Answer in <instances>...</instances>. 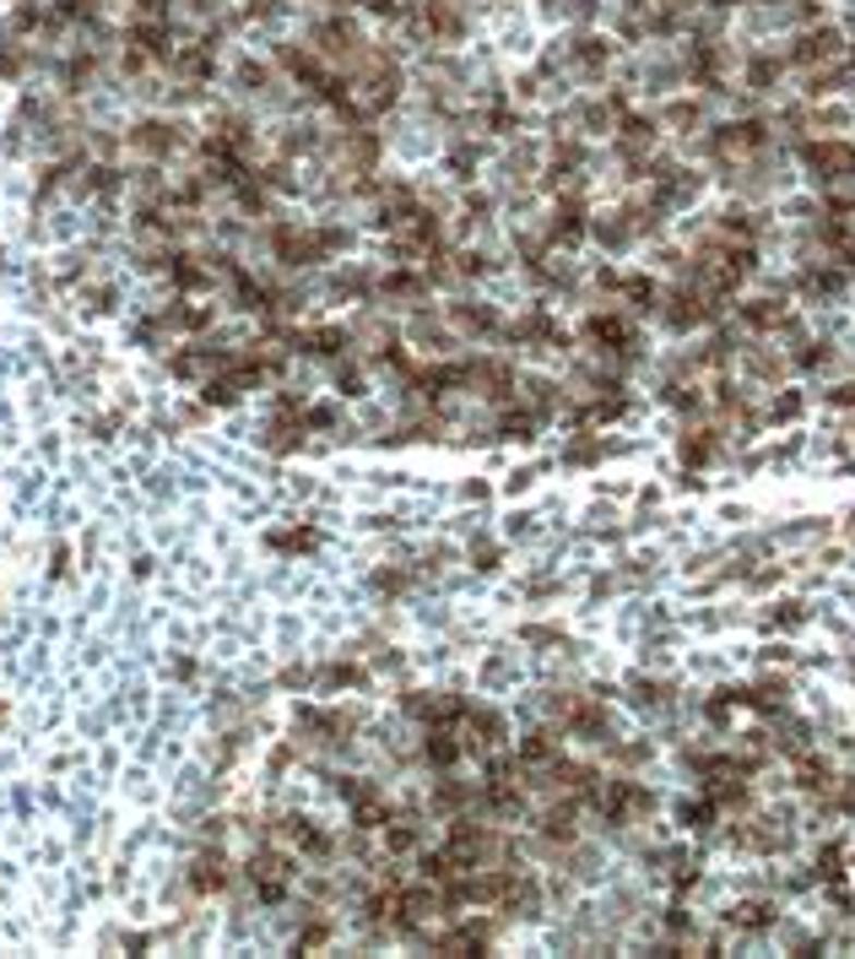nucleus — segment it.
I'll use <instances>...</instances> for the list:
<instances>
[{
    "mask_svg": "<svg viewBox=\"0 0 855 959\" xmlns=\"http://www.w3.org/2000/svg\"><path fill=\"white\" fill-rule=\"evenodd\" d=\"M650 754H655L650 738H612V743H606V759H612L617 770H639V765H650Z\"/></svg>",
    "mask_w": 855,
    "mask_h": 959,
    "instance_id": "21",
    "label": "nucleus"
},
{
    "mask_svg": "<svg viewBox=\"0 0 855 959\" xmlns=\"http://www.w3.org/2000/svg\"><path fill=\"white\" fill-rule=\"evenodd\" d=\"M564 748H569V732H564V721H537V727H526V732L515 738V759H520L526 770H542V765H553Z\"/></svg>",
    "mask_w": 855,
    "mask_h": 959,
    "instance_id": "8",
    "label": "nucleus"
},
{
    "mask_svg": "<svg viewBox=\"0 0 855 959\" xmlns=\"http://www.w3.org/2000/svg\"><path fill=\"white\" fill-rule=\"evenodd\" d=\"M725 456V434L714 429V423H688L683 434H677V461H683V472H705V467H714Z\"/></svg>",
    "mask_w": 855,
    "mask_h": 959,
    "instance_id": "10",
    "label": "nucleus"
},
{
    "mask_svg": "<svg viewBox=\"0 0 855 959\" xmlns=\"http://www.w3.org/2000/svg\"><path fill=\"white\" fill-rule=\"evenodd\" d=\"M369 683V667H358V661H325L320 672H314V694H336V688H363Z\"/></svg>",
    "mask_w": 855,
    "mask_h": 959,
    "instance_id": "19",
    "label": "nucleus"
},
{
    "mask_svg": "<svg viewBox=\"0 0 855 959\" xmlns=\"http://www.w3.org/2000/svg\"><path fill=\"white\" fill-rule=\"evenodd\" d=\"M261 445H266L272 456H298V451H309V423H303V412H277V418L266 423Z\"/></svg>",
    "mask_w": 855,
    "mask_h": 959,
    "instance_id": "15",
    "label": "nucleus"
},
{
    "mask_svg": "<svg viewBox=\"0 0 855 959\" xmlns=\"http://www.w3.org/2000/svg\"><path fill=\"white\" fill-rule=\"evenodd\" d=\"M714 11H736V5H747V0H710Z\"/></svg>",
    "mask_w": 855,
    "mask_h": 959,
    "instance_id": "29",
    "label": "nucleus"
},
{
    "mask_svg": "<svg viewBox=\"0 0 855 959\" xmlns=\"http://www.w3.org/2000/svg\"><path fill=\"white\" fill-rule=\"evenodd\" d=\"M780 900L774 895H742V900H731L725 911H720V927L725 933H742V938H763V933H774L780 927Z\"/></svg>",
    "mask_w": 855,
    "mask_h": 959,
    "instance_id": "5",
    "label": "nucleus"
},
{
    "mask_svg": "<svg viewBox=\"0 0 855 959\" xmlns=\"http://www.w3.org/2000/svg\"><path fill=\"white\" fill-rule=\"evenodd\" d=\"M330 369V396H341V401H363L374 385H369V358L363 352H347V358H336V363H325Z\"/></svg>",
    "mask_w": 855,
    "mask_h": 959,
    "instance_id": "13",
    "label": "nucleus"
},
{
    "mask_svg": "<svg viewBox=\"0 0 855 959\" xmlns=\"http://www.w3.org/2000/svg\"><path fill=\"white\" fill-rule=\"evenodd\" d=\"M233 878H239V867H233V862H228V851H222V846H212V840L190 856V873H184V884H190V895H195V900L228 895V889H233Z\"/></svg>",
    "mask_w": 855,
    "mask_h": 959,
    "instance_id": "4",
    "label": "nucleus"
},
{
    "mask_svg": "<svg viewBox=\"0 0 855 959\" xmlns=\"http://www.w3.org/2000/svg\"><path fill=\"white\" fill-rule=\"evenodd\" d=\"M482 802V781H466L460 770H438L433 781H428V813L433 818H449V813H466V807H477ZM482 813V807H477Z\"/></svg>",
    "mask_w": 855,
    "mask_h": 959,
    "instance_id": "6",
    "label": "nucleus"
},
{
    "mask_svg": "<svg viewBox=\"0 0 855 959\" xmlns=\"http://www.w3.org/2000/svg\"><path fill=\"white\" fill-rule=\"evenodd\" d=\"M471 694H455V688H401L396 710L407 727H455L466 716Z\"/></svg>",
    "mask_w": 855,
    "mask_h": 959,
    "instance_id": "2",
    "label": "nucleus"
},
{
    "mask_svg": "<svg viewBox=\"0 0 855 959\" xmlns=\"http://www.w3.org/2000/svg\"><path fill=\"white\" fill-rule=\"evenodd\" d=\"M623 699H628L634 710L655 716V710H672V705H677V688L661 683V678H628V683H623Z\"/></svg>",
    "mask_w": 855,
    "mask_h": 959,
    "instance_id": "17",
    "label": "nucleus"
},
{
    "mask_svg": "<svg viewBox=\"0 0 855 959\" xmlns=\"http://www.w3.org/2000/svg\"><path fill=\"white\" fill-rule=\"evenodd\" d=\"M466 765V743L455 727H418V770L438 776V770H460Z\"/></svg>",
    "mask_w": 855,
    "mask_h": 959,
    "instance_id": "7",
    "label": "nucleus"
},
{
    "mask_svg": "<svg viewBox=\"0 0 855 959\" xmlns=\"http://www.w3.org/2000/svg\"><path fill=\"white\" fill-rule=\"evenodd\" d=\"M845 55V33L840 27H807V33H796V44L785 49V60L791 65H807V71H818V65H834Z\"/></svg>",
    "mask_w": 855,
    "mask_h": 959,
    "instance_id": "9",
    "label": "nucleus"
},
{
    "mask_svg": "<svg viewBox=\"0 0 855 959\" xmlns=\"http://www.w3.org/2000/svg\"><path fill=\"white\" fill-rule=\"evenodd\" d=\"M823 407H834V412H855V380H834V385L823 391Z\"/></svg>",
    "mask_w": 855,
    "mask_h": 959,
    "instance_id": "26",
    "label": "nucleus"
},
{
    "mask_svg": "<svg viewBox=\"0 0 855 959\" xmlns=\"http://www.w3.org/2000/svg\"><path fill=\"white\" fill-rule=\"evenodd\" d=\"M520 639H526V645H564V630H547V624H526V630H520Z\"/></svg>",
    "mask_w": 855,
    "mask_h": 959,
    "instance_id": "27",
    "label": "nucleus"
},
{
    "mask_svg": "<svg viewBox=\"0 0 855 959\" xmlns=\"http://www.w3.org/2000/svg\"><path fill=\"white\" fill-rule=\"evenodd\" d=\"M466 559H471V570H477V575H493V570L504 564V548H498L493 537H471V548H466Z\"/></svg>",
    "mask_w": 855,
    "mask_h": 959,
    "instance_id": "23",
    "label": "nucleus"
},
{
    "mask_svg": "<svg viewBox=\"0 0 855 959\" xmlns=\"http://www.w3.org/2000/svg\"><path fill=\"white\" fill-rule=\"evenodd\" d=\"M807 619H812V608H807V602H780V608L769 613V624H774V630H785V635H796Z\"/></svg>",
    "mask_w": 855,
    "mask_h": 959,
    "instance_id": "24",
    "label": "nucleus"
},
{
    "mask_svg": "<svg viewBox=\"0 0 855 959\" xmlns=\"http://www.w3.org/2000/svg\"><path fill=\"white\" fill-rule=\"evenodd\" d=\"M661 120H666L672 131H683V136H688V131H694V125L705 120V109H699V104H672V109H666Z\"/></svg>",
    "mask_w": 855,
    "mask_h": 959,
    "instance_id": "25",
    "label": "nucleus"
},
{
    "mask_svg": "<svg viewBox=\"0 0 855 959\" xmlns=\"http://www.w3.org/2000/svg\"><path fill=\"white\" fill-rule=\"evenodd\" d=\"M131 147L136 153H146V158H168V153H179L184 147V131L173 125V120H142L136 131H131Z\"/></svg>",
    "mask_w": 855,
    "mask_h": 959,
    "instance_id": "16",
    "label": "nucleus"
},
{
    "mask_svg": "<svg viewBox=\"0 0 855 959\" xmlns=\"http://www.w3.org/2000/svg\"><path fill=\"white\" fill-rule=\"evenodd\" d=\"M590 239H595L601 250H612V255H617V250H628V244H634L639 233H634L628 212H601V217L590 223Z\"/></svg>",
    "mask_w": 855,
    "mask_h": 959,
    "instance_id": "18",
    "label": "nucleus"
},
{
    "mask_svg": "<svg viewBox=\"0 0 855 959\" xmlns=\"http://www.w3.org/2000/svg\"><path fill=\"white\" fill-rule=\"evenodd\" d=\"M590 239V212H585V201L579 195H558V206H553V217H547V244L553 250H574V244H585Z\"/></svg>",
    "mask_w": 855,
    "mask_h": 959,
    "instance_id": "11",
    "label": "nucleus"
},
{
    "mask_svg": "<svg viewBox=\"0 0 855 959\" xmlns=\"http://www.w3.org/2000/svg\"><path fill=\"white\" fill-rule=\"evenodd\" d=\"M569 60L585 71V76H601L606 65H612V44L606 38H595V33H579L569 44Z\"/></svg>",
    "mask_w": 855,
    "mask_h": 959,
    "instance_id": "20",
    "label": "nucleus"
},
{
    "mask_svg": "<svg viewBox=\"0 0 855 959\" xmlns=\"http://www.w3.org/2000/svg\"><path fill=\"white\" fill-rule=\"evenodd\" d=\"M487 493H493V488H487V482H482V478L460 482V499H466V504H482V499H487Z\"/></svg>",
    "mask_w": 855,
    "mask_h": 959,
    "instance_id": "28",
    "label": "nucleus"
},
{
    "mask_svg": "<svg viewBox=\"0 0 855 959\" xmlns=\"http://www.w3.org/2000/svg\"><path fill=\"white\" fill-rule=\"evenodd\" d=\"M444 320H449V331H455L460 341H471V347H482V341H498V336H504V315H498V304L471 299V293L449 299V304H444Z\"/></svg>",
    "mask_w": 855,
    "mask_h": 959,
    "instance_id": "3",
    "label": "nucleus"
},
{
    "mask_svg": "<svg viewBox=\"0 0 855 959\" xmlns=\"http://www.w3.org/2000/svg\"><path fill=\"white\" fill-rule=\"evenodd\" d=\"M455 732L466 743V759H477V765L493 759V754H504V748H515V721L498 705H487V699H471L466 716L455 721Z\"/></svg>",
    "mask_w": 855,
    "mask_h": 959,
    "instance_id": "1",
    "label": "nucleus"
},
{
    "mask_svg": "<svg viewBox=\"0 0 855 959\" xmlns=\"http://www.w3.org/2000/svg\"><path fill=\"white\" fill-rule=\"evenodd\" d=\"M780 71H785L780 55H752V60H747V87H752V93H774Z\"/></svg>",
    "mask_w": 855,
    "mask_h": 959,
    "instance_id": "22",
    "label": "nucleus"
},
{
    "mask_svg": "<svg viewBox=\"0 0 855 959\" xmlns=\"http://www.w3.org/2000/svg\"><path fill=\"white\" fill-rule=\"evenodd\" d=\"M834 781H840V770H834V759H823L818 748H812V754H802V759H796V770H791V787H796L807 802H829Z\"/></svg>",
    "mask_w": 855,
    "mask_h": 959,
    "instance_id": "12",
    "label": "nucleus"
},
{
    "mask_svg": "<svg viewBox=\"0 0 855 959\" xmlns=\"http://www.w3.org/2000/svg\"><path fill=\"white\" fill-rule=\"evenodd\" d=\"M672 824H677L683 835H694V840H710L714 829L725 824V813H720V807L699 792V798H677V807H672Z\"/></svg>",
    "mask_w": 855,
    "mask_h": 959,
    "instance_id": "14",
    "label": "nucleus"
}]
</instances>
